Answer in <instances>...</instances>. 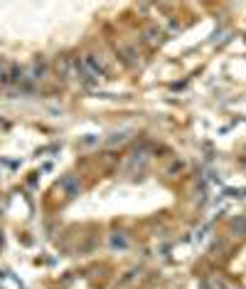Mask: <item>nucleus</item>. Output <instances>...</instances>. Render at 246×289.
Returning <instances> with one entry per match:
<instances>
[{"mask_svg":"<svg viewBox=\"0 0 246 289\" xmlns=\"http://www.w3.org/2000/svg\"><path fill=\"white\" fill-rule=\"evenodd\" d=\"M13 64L5 62V59H0V84H13Z\"/></svg>","mask_w":246,"mask_h":289,"instance_id":"f257e3e1","label":"nucleus"},{"mask_svg":"<svg viewBox=\"0 0 246 289\" xmlns=\"http://www.w3.org/2000/svg\"><path fill=\"white\" fill-rule=\"evenodd\" d=\"M45 62H39V59H35L32 62V72H30V79H42L45 77Z\"/></svg>","mask_w":246,"mask_h":289,"instance_id":"f03ea898","label":"nucleus"}]
</instances>
